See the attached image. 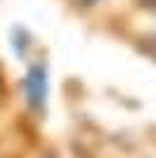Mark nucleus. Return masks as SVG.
Returning <instances> with one entry per match:
<instances>
[{
  "label": "nucleus",
  "mask_w": 156,
  "mask_h": 158,
  "mask_svg": "<svg viewBox=\"0 0 156 158\" xmlns=\"http://www.w3.org/2000/svg\"><path fill=\"white\" fill-rule=\"evenodd\" d=\"M45 90H47V80H45L43 66H33L28 71V78H26V97H28V104L33 109H43V104H45Z\"/></svg>",
  "instance_id": "f257e3e1"
},
{
  "label": "nucleus",
  "mask_w": 156,
  "mask_h": 158,
  "mask_svg": "<svg viewBox=\"0 0 156 158\" xmlns=\"http://www.w3.org/2000/svg\"><path fill=\"white\" fill-rule=\"evenodd\" d=\"M83 2H92V0H83Z\"/></svg>",
  "instance_id": "f03ea898"
}]
</instances>
